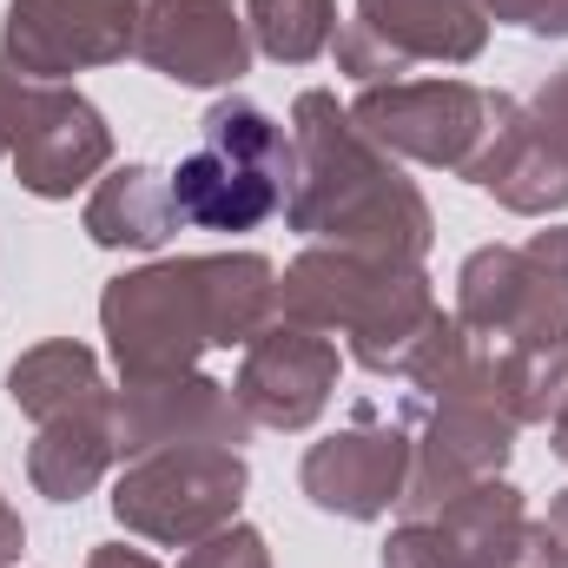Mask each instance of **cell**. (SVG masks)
Listing matches in <instances>:
<instances>
[{
	"label": "cell",
	"mask_w": 568,
	"mask_h": 568,
	"mask_svg": "<svg viewBox=\"0 0 568 568\" xmlns=\"http://www.w3.org/2000/svg\"><path fill=\"white\" fill-rule=\"evenodd\" d=\"M278 317V265L265 252L165 258L106 284L100 331L120 384H159L199 371V357L252 344Z\"/></svg>",
	"instance_id": "6da1fadb"
},
{
	"label": "cell",
	"mask_w": 568,
	"mask_h": 568,
	"mask_svg": "<svg viewBox=\"0 0 568 568\" xmlns=\"http://www.w3.org/2000/svg\"><path fill=\"white\" fill-rule=\"evenodd\" d=\"M291 205L284 225L317 239V245H344V252H371V258H404L424 265L436 219L417 179H404V165L371 140L337 93H297L291 106Z\"/></svg>",
	"instance_id": "7a4b0ae2"
},
{
	"label": "cell",
	"mask_w": 568,
	"mask_h": 568,
	"mask_svg": "<svg viewBox=\"0 0 568 568\" xmlns=\"http://www.w3.org/2000/svg\"><path fill=\"white\" fill-rule=\"evenodd\" d=\"M278 317L324 331V337H351V357L371 377H397L436 317V291H429L424 265L311 245L278 278Z\"/></svg>",
	"instance_id": "3957f363"
},
{
	"label": "cell",
	"mask_w": 568,
	"mask_h": 568,
	"mask_svg": "<svg viewBox=\"0 0 568 568\" xmlns=\"http://www.w3.org/2000/svg\"><path fill=\"white\" fill-rule=\"evenodd\" d=\"M291 133L278 120L245 100L225 93L205 106L199 120V152L179 159L172 172V205L179 225L192 232H258L291 205Z\"/></svg>",
	"instance_id": "277c9868"
},
{
	"label": "cell",
	"mask_w": 568,
	"mask_h": 568,
	"mask_svg": "<svg viewBox=\"0 0 568 568\" xmlns=\"http://www.w3.org/2000/svg\"><path fill=\"white\" fill-rule=\"evenodd\" d=\"M456 324L483 351H568V225L469 252L456 272Z\"/></svg>",
	"instance_id": "5b68a950"
},
{
	"label": "cell",
	"mask_w": 568,
	"mask_h": 568,
	"mask_svg": "<svg viewBox=\"0 0 568 568\" xmlns=\"http://www.w3.org/2000/svg\"><path fill=\"white\" fill-rule=\"evenodd\" d=\"M245 483H252V469L232 443H165L120 469L113 516L159 549H192V542L219 536L225 523H239Z\"/></svg>",
	"instance_id": "8992f818"
},
{
	"label": "cell",
	"mask_w": 568,
	"mask_h": 568,
	"mask_svg": "<svg viewBox=\"0 0 568 568\" xmlns=\"http://www.w3.org/2000/svg\"><path fill=\"white\" fill-rule=\"evenodd\" d=\"M0 159L13 165L20 192L73 199L113 165V126L87 93L60 80H27L0 60Z\"/></svg>",
	"instance_id": "52a82bcc"
},
{
	"label": "cell",
	"mask_w": 568,
	"mask_h": 568,
	"mask_svg": "<svg viewBox=\"0 0 568 568\" xmlns=\"http://www.w3.org/2000/svg\"><path fill=\"white\" fill-rule=\"evenodd\" d=\"M489 40L483 0H357V20L331 40L337 73L357 87H384L410 67H469Z\"/></svg>",
	"instance_id": "ba28073f"
},
{
	"label": "cell",
	"mask_w": 568,
	"mask_h": 568,
	"mask_svg": "<svg viewBox=\"0 0 568 568\" xmlns=\"http://www.w3.org/2000/svg\"><path fill=\"white\" fill-rule=\"evenodd\" d=\"M496 100L503 93H483L469 80H384V87L357 93L351 120L384 145L390 159L463 172L483 152L489 126H496Z\"/></svg>",
	"instance_id": "9c48e42d"
},
{
	"label": "cell",
	"mask_w": 568,
	"mask_h": 568,
	"mask_svg": "<svg viewBox=\"0 0 568 568\" xmlns=\"http://www.w3.org/2000/svg\"><path fill=\"white\" fill-rule=\"evenodd\" d=\"M404 424L417 436V456H410V489H404V509L424 516L436 503L489 483L509 449H516V417L476 390L463 397H404Z\"/></svg>",
	"instance_id": "30bf717a"
},
{
	"label": "cell",
	"mask_w": 568,
	"mask_h": 568,
	"mask_svg": "<svg viewBox=\"0 0 568 568\" xmlns=\"http://www.w3.org/2000/svg\"><path fill=\"white\" fill-rule=\"evenodd\" d=\"M410 456H417V436L397 417H384L377 404H357L351 424L324 443L304 449V496L324 509V516H344V523H377L404 503L410 489Z\"/></svg>",
	"instance_id": "8fae6325"
},
{
	"label": "cell",
	"mask_w": 568,
	"mask_h": 568,
	"mask_svg": "<svg viewBox=\"0 0 568 568\" xmlns=\"http://www.w3.org/2000/svg\"><path fill=\"white\" fill-rule=\"evenodd\" d=\"M145 0H7L0 53L27 80H67L113 67L140 47Z\"/></svg>",
	"instance_id": "7c38bea8"
},
{
	"label": "cell",
	"mask_w": 568,
	"mask_h": 568,
	"mask_svg": "<svg viewBox=\"0 0 568 568\" xmlns=\"http://www.w3.org/2000/svg\"><path fill=\"white\" fill-rule=\"evenodd\" d=\"M239 404L245 417L265 429H311L324 417L331 390H337V344L324 331H304L291 317H272L252 344H245V371H239Z\"/></svg>",
	"instance_id": "4fadbf2b"
},
{
	"label": "cell",
	"mask_w": 568,
	"mask_h": 568,
	"mask_svg": "<svg viewBox=\"0 0 568 568\" xmlns=\"http://www.w3.org/2000/svg\"><path fill=\"white\" fill-rule=\"evenodd\" d=\"M133 53L172 87H232L252 73V27L232 0H145Z\"/></svg>",
	"instance_id": "5bb4252c"
},
{
	"label": "cell",
	"mask_w": 568,
	"mask_h": 568,
	"mask_svg": "<svg viewBox=\"0 0 568 568\" xmlns=\"http://www.w3.org/2000/svg\"><path fill=\"white\" fill-rule=\"evenodd\" d=\"M113 424H120V463H133L145 449L165 443H245L252 417L239 404V390L185 371V377H159V384H120L113 390Z\"/></svg>",
	"instance_id": "9a60e30c"
},
{
	"label": "cell",
	"mask_w": 568,
	"mask_h": 568,
	"mask_svg": "<svg viewBox=\"0 0 568 568\" xmlns=\"http://www.w3.org/2000/svg\"><path fill=\"white\" fill-rule=\"evenodd\" d=\"M463 179L476 192H489L503 212H523V219H549V212L568 205V152L509 93L496 100V126H489L483 152L463 165Z\"/></svg>",
	"instance_id": "2e32d148"
},
{
	"label": "cell",
	"mask_w": 568,
	"mask_h": 568,
	"mask_svg": "<svg viewBox=\"0 0 568 568\" xmlns=\"http://www.w3.org/2000/svg\"><path fill=\"white\" fill-rule=\"evenodd\" d=\"M120 463V424H113V397L67 410L53 424H40L33 449H27V476L47 503H80L87 489L106 483V469Z\"/></svg>",
	"instance_id": "e0dca14e"
},
{
	"label": "cell",
	"mask_w": 568,
	"mask_h": 568,
	"mask_svg": "<svg viewBox=\"0 0 568 568\" xmlns=\"http://www.w3.org/2000/svg\"><path fill=\"white\" fill-rule=\"evenodd\" d=\"M179 232V205H172V179L152 165H113L100 172L93 199H87V239L100 252H159Z\"/></svg>",
	"instance_id": "ac0fdd59"
},
{
	"label": "cell",
	"mask_w": 568,
	"mask_h": 568,
	"mask_svg": "<svg viewBox=\"0 0 568 568\" xmlns=\"http://www.w3.org/2000/svg\"><path fill=\"white\" fill-rule=\"evenodd\" d=\"M424 516L456 542V556L469 568H523L529 562V509H523V496L503 476H489V483L436 503Z\"/></svg>",
	"instance_id": "d6986e66"
},
{
	"label": "cell",
	"mask_w": 568,
	"mask_h": 568,
	"mask_svg": "<svg viewBox=\"0 0 568 568\" xmlns=\"http://www.w3.org/2000/svg\"><path fill=\"white\" fill-rule=\"evenodd\" d=\"M7 397H13V410H27L33 424H53V417L87 410V404H100V397H113V390H106L100 357H93L87 344L53 337V344H33L27 357H13Z\"/></svg>",
	"instance_id": "ffe728a7"
},
{
	"label": "cell",
	"mask_w": 568,
	"mask_h": 568,
	"mask_svg": "<svg viewBox=\"0 0 568 568\" xmlns=\"http://www.w3.org/2000/svg\"><path fill=\"white\" fill-rule=\"evenodd\" d=\"M245 27L278 67H311L337 40V0H245Z\"/></svg>",
	"instance_id": "44dd1931"
},
{
	"label": "cell",
	"mask_w": 568,
	"mask_h": 568,
	"mask_svg": "<svg viewBox=\"0 0 568 568\" xmlns=\"http://www.w3.org/2000/svg\"><path fill=\"white\" fill-rule=\"evenodd\" d=\"M384 568H469V562L456 556V542L429 516H404L384 542Z\"/></svg>",
	"instance_id": "7402d4cb"
},
{
	"label": "cell",
	"mask_w": 568,
	"mask_h": 568,
	"mask_svg": "<svg viewBox=\"0 0 568 568\" xmlns=\"http://www.w3.org/2000/svg\"><path fill=\"white\" fill-rule=\"evenodd\" d=\"M179 568H272V549H265V536L252 523H225L219 536L192 542L179 556Z\"/></svg>",
	"instance_id": "603a6c76"
},
{
	"label": "cell",
	"mask_w": 568,
	"mask_h": 568,
	"mask_svg": "<svg viewBox=\"0 0 568 568\" xmlns=\"http://www.w3.org/2000/svg\"><path fill=\"white\" fill-rule=\"evenodd\" d=\"M483 13L523 27V33H542V40H562L568 33V0H483Z\"/></svg>",
	"instance_id": "cb8c5ba5"
},
{
	"label": "cell",
	"mask_w": 568,
	"mask_h": 568,
	"mask_svg": "<svg viewBox=\"0 0 568 568\" xmlns=\"http://www.w3.org/2000/svg\"><path fill=\"white\" fill-rule=\"evenodd\" d=\"M523 568H568V489L549 503L542 523H529V562Z\"/></svg>",
	"instance_id": "d4e9b609"
},
{
	"label": "cell",
	"mask_w": 568,
	"mask_h": 568,
	"mask_svg": "<svg viewBox=\"0 0 568 568\" xmlns=\"http://www.w3.org/2000/svg\"><path fill=\"white\" fill-rule=\"evenodd\" d=\"M529 120H536V126H542V133L568 152V73H556V80L529 100Z\"/></svg>",
	"instance_id": "484cf974"
},
{
	"label": "cell",
	"mask_w": 568,
	"mask_h": 568,
	"mask_svg": "<svg viewBox=\"0 0 568 568\" xmlns=\"http://www.w3.org/2000/svg\"><path fill=\"white\" fill-rule=\"evenodd\" d=\"M87 568H159L145 549H126V542H106V549H93L87 556Z\"/></svg>",
	"instance_id": "4316f807"
},
{
	"label": "cell",
	"mask_w": 568,
	"mask_h": 568,
	"mask_svg": "<svg viewBox=\"0 0 568 568\" xmlns=\"http://www.w3.org/2000/svg\"><path fill=\"white\" fill-rule=\"evenodd\" d=\"M20 549H27V529H20V516L7 509V496H0V568L20 562Z\"/></svg>",
	"instance_id": "83f0119b"
},
{
	"label": "cell",
	"mask_w": 568,
	"mask_h": 568,
	"mask_svg": "<svg viewBox=\"0 0 568 568\" xmlns=\"http://www.w3.org/2000/svg\"><path fill=\"white\" fill-rule=\"evenodd\" d=\"M549 443H556V456L568 463V397H562V410L549 417Z\"/></svg>",
	"instance_id": "f1b7e54d"
}]
</instances>
